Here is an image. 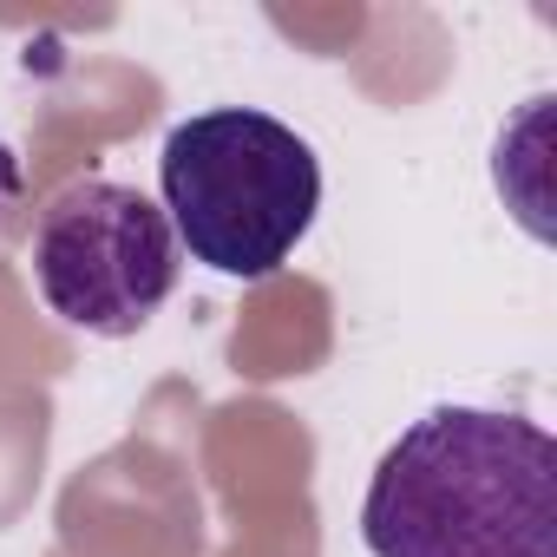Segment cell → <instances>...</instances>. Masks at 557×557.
Wrapping results in <instances>:
<instances>
[{
	"instance_id": "3",
	"label": "cell",
	"mask_w": 557,
	"mask_h": 557,
	"mask_svg": "<svg viewBox=\"0 0 557 557\" xmlns=\"http://www.w3.org/2000/svg\"><path fill=\"white\" fill-rule=\"evenodd\" d=\"M34 283L47 309L79 329L125 342L138 335L177 289V236L171 216L112 177L66 184L34 230Z\"/></svg>"
},
{
	"instance_id": "2",
	"label": "cell",
	"mask_w": 557,
	"mask_h": 557,
	"mask_svg": "<svg viewBox=\"0 0 557 557\" xmlns=\"http://www.w3.org/2000/svg\"><path fill=\"white\" fill-rule=\"evenodd\" d=\"M158 184L171 236L190 262L236 283L275 275L322 210V164L309 138L249 106H216L171 125Z\"/></svg>"
},
{
	"instance_id": "4",
	"label": "cell",
	"mask_w": 557,
	"mask_h": 557,
	"mask_svg": "<svg viewBox=\"0 0 557 557\" xmlns=\"http://www.w3.org/2000/svg\"><path fill=\"white\" fill-rule=\"evenodd\" d=\"M21 184H27V171H21L14 145H0V216H8V210L21 203Z\"/></svg>"
},
{
	"instance_id": "1",
	"label": "cell",
	"mask_w": 557,
	"mask_h": 557,
	"mask_svg": "<svg viewBox=\"0 0 557 557\" xmlns=\"http://www.w3.org/2000/svg\"><path fill=\"white\" fill-rule=\"evenodd\" d=\"M374 557H557V440L498 407H433L361 498Z\"/></svg>"
}]
</instances>
